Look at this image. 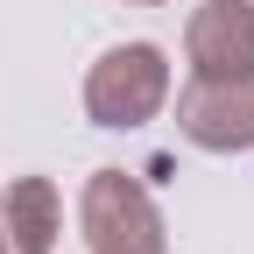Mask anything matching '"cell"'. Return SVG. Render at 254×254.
Listing matches in <instances>:
<instances>
[{
  "label": "cell",
  "instance_id": "cell-1",
  "mask_svg": "<svg viewBox=\"0 0 254 254\" xmlns=\"http://www.w3.org/2000/svg\"><path fill=\"white\" fill-rule=\"evenodd\" d=\"M163 99H170V64L155 43H120L85 78V113L99 127H141L163 113Z\"/></svg>",
  "mask_w": 254,
  "mask_h": 254
},
{
  "label": "cell",
  "instance_id": "cell-2",
  "mask_svg": "<svg viewBox=\"0 0 254 254\" xmlns=\"http://www.w3.org/2000/svg\"><path fill=\"white\" fill-rule=\"evenodd\" d=\"M85 240L92 254H163V219L127 170H99L85 184Z\"/></svg>",
  "mask_w": 254,
  "mask_h": 254
},
{
  "label": "cell",
  "instance_id": "cell-3",
  "mask_svg": "<svg viewBox=\"0 0 254 254\" xmlns=\"http://www.w3.org/2000/svg\"><path fill=\"white\" fill-rule=\"evenodd\" d=\"M177 134L198 141V148H212V155L254 148V71L190 78V85L177 92Z\"/></svg>",
  "mask_w": 254,
  "mask_h": 254
},
{
  "label": "cell",
  "instance_id": "cell-4",
  "mask_svg": "<svg viewBox=\"0 0 254 254\" xmlns=\"http://www.w3.org/2000/svg\"><path fill=\"white\" fill-rule=\"evenodd\" d=\"M190 71L198 78H233L254 71V7L247 0H205L190 14Z\"/></svg>",
  "mask_w": 254,
  "mask_h": 254
},
{
  "label": "cell",
  "instance_id": "cell-5",
  "mask_svg": "<svg viewBox=\"0 0 254 254\" xmlns=\"http://www.w3.org/2000/svg\"><path fill=\"white\" fill-rule=\"evenodd\" d=\"M64 233V198H57V184L50 177H21L7 184V247L21 254H50Z\"/></svg>",
  "mask_w": 254,
  "mask_h": 254
},
{
  "label": "cell",
  "instance_id": "cell-6",
  "mask_svg": "<svg viewBox=\"0 0 254 254\" xmlns=\"http://www.w3.org/2000/svg\"><path fill=\"white\" fill-rule=\"evenodd\" d=\"M0 254H7V233H0Z\"/></svg>",
  "mask_w": 254,
  "mask_h": 254
}]
</instances>
